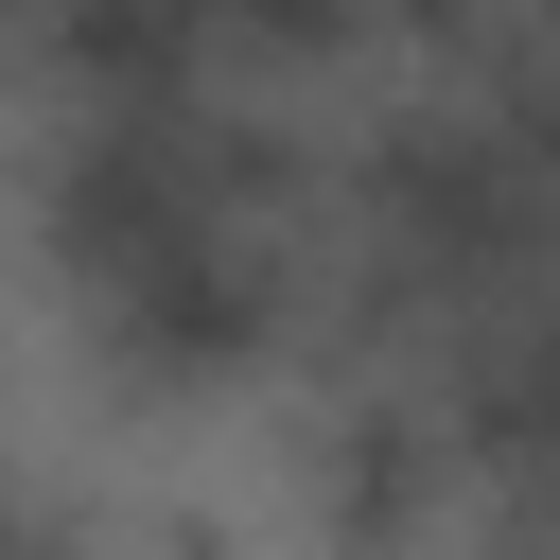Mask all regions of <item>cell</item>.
Instances as JSON below:
<instances>
[{
    "label": "cell",
    "instance_id": "cell-1",
    "mask_svg": "<svg viewBox=\"0 0 560 560\" xmlns=\"http://www.w3.org/2000/svg\"><path fill=\"white\" fill-rule=\"evenodd\" d=\"M280 472H298V525H315L332 560H438L455 508H472V455H455V420H438V385H420L402 350H332V368L298 385Z\"/></svg>",
    "mask_w": 560,
    "mask_h": 560
},
{
    "label": "cell",
    "instance_id": "cell-2",
    "mask_svg": "<svg viewBox=\"0 0 560 560\" xmlns=\"http://www.w3.org/2000/svg\"><path fill=\"white\" fill-rule=\"evenodd\" d=\"M0 560H105V525H88V508H70L18 438H0Z\"/></svg>",
    "mask_w": 560,
    "mask_h": 560
},
{
    "label": "cell",
    "instance_id": "cell-3",
    "mask_svg": "<svg viewBox=\"0 0 560 560\" xmlns=\"http://www.w3.org/2000/svg\"><path fill=\"white\" fill-rule=\"evenodd\" d=\"M508 0H368V35H420V52H472Z\"/></svg>",
    "mask_w": 560,
    "mask_h": 560
}]
</instances>
